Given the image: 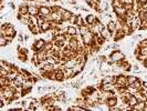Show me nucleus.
Wrapping results in <instances>:
<instances>
[{
    "instance_id": "obj_4",
    "label": "nucleus",
    "mask_w": 147,
    "mask_h": 111,
    "mask_svg": "<svg viewBox=\"0 0 147 111\" xmlns=\"http://www.w3.org/2000/svg\"><path fill=\"white\" fill-rule=\"evenodd\" d=\"M45 42H47V41H45V39H43V38L36 40V41L33 42V44H32V50H33V51H38V50L43 49Z\"/></svg>"
},
{
    "instance_id": "obj_12",
    "label": "nucleus",
    "mask_w": 147,
    "mask_h": 111,
    "mask_svg": "<svg viewBox=\"0 0 147 111\" xmlns=\"http://www.w3.org/2000/svg\"><path fill=\"white\" fill-rule=\"evenodd\" d=\"M122 30H123V32L125 33V36H131L133 32H134L132 29V27H131L127 22H125V23L122 25Z\"/></svg>"
},
{
    "instance_id": "obj_6",
    "label": "nucleus",
    "mask_w": 147,
    "mask_h": 111,
    "mask_svg": "<svg viewBox=\"0 0 147 111\" xmlns=\"http://www.w3.org/2000/svg\"><path fill=\"white\" fill-rule=\"evenodd\" d=\"M51 8L48 7V6H44V5H42V6H40V8H39V15L38 16H41V17H45V16H49L51 15Z\"/></svg>"
},
{
    "instance_id": "obj_30",
    "label": "nucleus",
    "mask_w": 147,
    "mask_h": 111,
    "mask_svg": "<svg viewBox=\"0 0 147 111\" xmlns=\"http://www.w3.org/2000/svg\"><path fill=\"white\" fill-rule=\"evenodd\" d=\"M18 60H20L21 62H27V60H28V54L18 52Z\"/></svg>"
},
{
    "instance_id": "obj_38",
    "label": "nucleus",
    "mask_w": 147,
    "mask_h": 111,
    "mask_svg": "<svg viewBox=\"0 0 147 111\" xmlns=\"http://www.w3.org/2000/svg\"><path fill=\"white\" fill-rule=\"evenodd\" d=\"M18 52H21V53H26V54H28L29 50H28L27 48H21V47H20V49L18 50Z\"/></svg>"
},
{
    "instance_id": "obj_8",
    "label": "nucleus",
    "mask_w": 147,
    "mask_h": 111,
    "mask_svg": "<svg viewBox=\"0 0 147 111\" xmlns=\"http://www.w3.org/2000/svg\"><path fill=\"white\" fill-rule=\"evenodd\" d=\"M63 70H64V78H65V80L66 79H71V78L76 77V74H75L73 68H65Z\"/></svg>"
},
{
    "instance_id": "obj_35",
    "label": "nucleus",
    "mask_w": 147,
    "mask_h": 111,
    "mask_svg": "<svg viewBox=\"0 0 147 111\" xmlns=\"http://www.w3.org/2000/svg\"><path fill=\"white\" fill-rule=\"evenodd\" d=\"M138 46L140 47H147V38L146 39H143L138 42Z\"/></svg>"
},
{
    "instance_id": "obj_25",
    "label": "nucleus",
    "mask_w": 147,
    "mask_h": 111,
    "mask_svg": "<svg viewBox=\"0 0 147 111\" xmlns=\"http://www.w3.org/2000/svg\"><path fill=\"white\" fill-rule=\"evenodd\" d=\"M54 46H55V44L53 42V40H50V41H47V42H45L43 49L45 51H49V50H52V49L54 48Z\"/></svg>"
},
{
    "instance_id": "obj_13",
    "label": "nucleus",
    "mask_w": 147,
    "mask_h": 111,
    "mask_svg": "<svg viewBox=\"0 0 147 111\" xmlns=\"http://www.w3.org/2000/svg\"><path fill=\"white\" fill-rule=\"evenodd\" d=\"M67 35H70V36H72V37H74V36H76L78 33H79V28L76 27V26H67V32H66Z\"/></svg>"
},
{
    "instance_id": "obj_14",
    "label": "nucleus",
    "mask_w": 147,
    "mask_h": 111,
    "mask_svg": "<svg viewBox=\"0 0 147 111\" xmlns=\"http://www.w3.org/2000/svg\"><path fill=\"white\" fill-rule=\"evenodd\" d=\"M36 53H37V57L39 61H43V60H47V58H48V53H47V51L44 49L38 50V51H36Z\"/></svg>"
},
{
    "instance_id": "obj_3",
    "label": "nucleus",
    "mask_w": 147,
    "mask_h": 111,
    "mask_svg": "<svg viewBox=\"0 0 147 111\" xmlns=\"http://www.w3.org/2000/svg\"><path fill=\"white\" fill-rule=\"evenodd\" d=\"M113 12L115 14V16L117 18H125L127 10L125 9L124 6H122V7H114L113 8Z\"/></svg>"
},
{
    "instance_id": "obj_24",
    "label": "nucleus",
    "mask_w": 147,
    "mask_h": 111,
    "mask_svg": "<svg viewBox=\"0 0 147 111\" xmlns=\"http://www.w3.org/2000/svg\"><path fill=\"white\" fill-rule=\"evenodd\" d=\"M10 81H11V80H9L7 77H1V76H0V87H1V88L6 87V86H9V84H10Z\"/></svg>"
},
{
    "instance_id": "obj_2",
    "label": "nucleus",
    "mask_w": 147,
    "mask_h": 111,
    "mask_svg": "<svg viewBox=\"0 0 147 111\" xmlns=\"http://www.w3.org/2000/svg\"><path fill=\"white\" fill-rule=\"evenodd\" d=\"M117 88H123V87H127V76L123 74H117L116 78V82H115Z\"/></svg>"
},
{
    "instance_id": "obj_32",
    "label": "nucleus",
    "mask_w": 147,
    "mask_h": 111,
    "mask_svg": "<svg viewBox=\"0 0 147 111\" xmlns=\"http://www.w3.org/2000/svg\"><path fill=\"white\" fill-rule=\"evenodd\" d=\"M122 6H124L123 3H122V1L121 0H112V7H122Z\"/></svg>"
},
{
    "instance_id": "obj_18",
    "label": "nucleus",
    "mask_w": 147,
    "mask_h": 111,
    "mask_svg": "<svg viewBox=\"0 0 147 111\" xmlns=\"http://www.w3.org/2000/svg\"><path fill=\"white\" fill-rule=\"evenodd\" d=\"M116 26H117V23H116V21H115V20H110V21H109V23L106 25V28H107V29L110 30L111 32L113 33V32H115V31L117 30Z\"/></svg>"
},
{
    "instance_id": "obj_23",
    "label": "nucleus",
    "mask_w": 147,
    "mask_h": 111,
    "mask_svg": "<svg viewBox=\"0 0 147 111\" xmlns=\"http://www.w3.org/2000/svg\"><path fill=\"white\" fill-rule=\"evenodd\" d=\"M90 31V26L88 25H86V23H84V25H82L81 27H79V33L80 35H85L86 32H88Z\"/></svg>"
},
{
    "instance_id": "obj_22",
    "label": "nucleus",
    "mask_w": 147,
    "mask_h": 111,
    "mask_svg": "<svg viewBox=\"0 0 147 111\" xmlns=\"http://www.w3.org/2000/svg\"><path fill=\"white\" fill-rule=\"evenodd\" d=\"M106 104L109 107H113V106H117L118 104V98L117 97H111L106 100Z\"/></svg>"
},
{
    "instance_id": "obj_11",
    "label": "nucleus",
    "mask_w": 147,
    "mask_h": 111,
    "mask_svg": "<svg viewBox=\"0 0 147 111\" xmlns=\"http://www.w3.org/2000/svg\"><path fill=\"white\" fill-rule=\"evenodd\" d=\"M76 63H78V61H76L75 58H70V59H66L64 65L61 66V68H63V69H65V68H73Z\"/></svg>"
},
{
    "instance_id": "obj_7",
    "label": "nucleus",
    "mask_w": 147,
    "mask_h": 111,
    "mask_svg": "<svg viewBox=\"0 0 147 111\" xmlns=\"http://www.w3.org/2000/svg\"><path fill=\"white\" fill-rule=\"evenodd\" d=\"M55 80H57V81H63V80H65L63 68L60 67L58 69H55Z\"/></svg>"
},
{
    "instance_id": "obj_17",
    "label": "nucleus",
    "mask_w": 147,
    "mask_h": 111,
    "mask_svg": "<svg viewBox=\"0 0 147 111\" xmlns=\"http://www.w3.org/2000/svg\"><path fill=\"white\" fill-rule=\"evenodd\" d=\"M72 17H73V12L65 9V10L63 11V14H62V21H70Z\"/></svg>"
},
{
    "instance_id": "obj_34",
    "label": "nucleus",
    "mask_w": 147,
    "mask_h": 111,
    "mask_svg": "<svg viewBox=\"0 0 147 111\" xmlns=\"http://www.w3.org/2000/svg\"><path fill=\"white\" fill-rule=\"evenodd\" d=\"M8 74H9V71H8L6 68L0 67V76H1V77H7Z\"/></svg>"
},
{
    "instance_id": "obj_20",
    "label": "nucleus",
    "mask_w": 147,
    "mask_h": 111,
    "mask_svg": "<svg viewBox=\"0 0 147 111\" xmlns=\"http://www.w3.org/2000/svg\"><path fill=\"white\" fill-rule=\"evenodd\" d=\"M32 26H39V20H38V16H30L29 23H28V28Z\"/></svg>"
},
{
    "instance_id": "obj_15",
    "label": "nucleus",
    "mask_w": 147,
    "mask_h": 111,
    "mask_svg": "<svg viewBox=\"0 0 147 111\" xmlns=\"http://www.w3.org/2000/svg\"><path fill=\"white\" fill-rule=\"evenodd\" d=\"M100 36H101V37L103 38V39H105V40L107 41V40H110L111 38H112V32H111L110 30H109L107 28H106V27H105V28H104V29L101 31Z\"/></svg>"
},
{
    "instance_id": "obj_5",
    "label": "nucleus",
    "mask_w": 147,
    "mask_h": 111,
    "mask_svg": "<svg viewBox=\"0 0 147 111\" xmlns=\"http://www.w3.org/2000/svg\"><path fill=\"white\" fill-rule=\"evenodd\" d=\"M84 20H85V23H86V25L92 26V25H94V23L98 20V18H97L95 15H93V14H88V15L85 16Z\"/></svg>"
},
{
    "instance_id": "obj_36",
    "label": "nucleus",
    "mask_w": 147,
    "mask_h": 111,
    "mask_svg": "<svg viewBox=\"0 0 147 111\" xmlns=\"http://www.w3.org/2000/svg\"><path fill=\"white\" fill-rule=\"evenodd\" d=\"M132 71H134V72H140V66H138V65H133V66H132Z\"/></svg>"
},
{
    "instance_id": "obj_33",
    "label": "nucleus",
    "mask_w": 147,
    "mask_h": 111,
    "mask_svg": "<svg viewBox=\"0 0 147 111\" xmlns=\"http://www.w3.org/2000/svg\"><path fill=\"white\" fill-rule=\"evenodd\" d=\"M138 30H147V18L146 19H143L142 22H140V29Z\"/></svg>"
},
{
    "instance_id": "obj_19",
    "label": "nucleus",
    "mask_w": 147,
    "mask_h": 111,
    "mask_svg": "<svg viewBox=\"0 0 147 111\" xmlns=\"http://www.w3.org/2000/svg\"><path fill=\"white\" fill-rule=\"evenodd\" d=\"M145 106H146V101H138L137 104L133 107L132 109L136 111H142L145 109Z\"/></svg>"
},
{
    "instance_id": "obj_1",
    "label": "nucleus",
    "mask_w": 147,
    "mask_h": 111,
    "mask_svg": "<svg viewBox=\"0 0 147 111\" xmlns=\"http://www.w3.org/2000/svg\"><path fill=\"white\" fill-rule=\"evenodd\" d=\"M110 57L112 58V60H113L114 62H119V61H123V60L127 59L125 53H124V52H122L119 49L113 50L112 53L110 54Z\"/></svg>"
},
{
    "instance_id": "obj_10",
    "label": "nucleus",
    "mask_w": 147,
    "mask_h": 111,
    "mask_svg": "<svg viewBox=\"0 0 147 111\" xmlns=\"http://www.w3.org/2000/svg\"><path fill=\"white\" fill-rule=\"evenodd\" d=\"M137 102H138V99L135 97V95H132V96L128 98V100L126 101L125 104L127 106V107H128V108H129V109H132L133 107H134L135 104H137Z\"/></svg>"
},
{
    "instance_id": "obj_39",
    "label": "nucleus",
    "mask_w": 147,
    "mask_h": 111,
    "mask_svg": "<svg viewBox=\"0 0 147 111\" xmlns=\"http://www.w3.org/2000/svg\"><path fill=\"white\" fill-rule=\"evenodd\" d=\"M9 6H10V8H11V9H12V10H15V9H16V7H15V3H13V2H10V3H9Z\"/></svg>"
},
{
    "instance_id": "obj_21",
    "label": "nucleus",
    "mask_w": 147,
    "mask_h": 111,
    "mask_svg": "<svg viewBox=\"0 0 147 111\" xmlns=\"http://www.w3.org/2000/svg\"><path fill=\"white\" fill-rule=\"evenodd\" d=\"M85 23V20H84V18L82 17L81 15H76L75 17V22H74V25L79 28V27H81L82 25H84Z\"/></svg>"
},
{
    "instance_id": "obj_40",
    "label": "nucleus",
    "mask_w": 147,
    "mask_h": 111,
    "mask_svg": "<svg viewBox=\"0 0 147 111\" xmlns=\"http://www.w3.org/2000/svg\"><path fill=\"white\" fill-rule=\"evenodd\" d=\"M143 89L147 90V81H143Z\"/></svg>"
},
{
    "instance_id": "obj_31",
    "label": "nucleus",
    "mask_w": 147,
    "mask_h": 111,
    "mask_svg": "<svg viewBox=\"0 0 147 111\" xmlns=\"http://www.w3.org/2000/svg\"><path fill=\"white\" fill-rule=\"evenodd\" d=\"M131 86H133V87H135V88H137L138 90H142L143 89V82L140 81V79L137 80L136 82H134L133 84H131Z\"/></svg>"
},
{
    "instance_id": "obj_28",
    "label": "nucleus",
    "mask_w": 147,
    "mask_h": 111,
    "mask_svg": "<svg viewBox=\"0 0 147 111\" xmlns=\"http://www.w3.org/2000/svg\"><path fill=\"white\" fill-rule=\"evenodd\" d=\"M67 110H72V111H83V110H86L85 108H83L81 106H78V104H73L71 107L67 108Z\"/></svg>"
},
{
    "instance_id": "obj_37",
    "label": "nucleus",
    "mask_w": 147,
    "mask_h": 111,
    "mask_svg": "<svg viewBox=\"0 0 147 111\" xmlns=\"http://www.w3.org/2000/svg\"><path fill=\"white\" fill-rule=\"evenodd\" d=\"M140 52L142 54H146L147 56V47H140Z\"/></svg>"
},
{
    "instance_id": "obj_27",
    "label": "nucleus",
    "mask_w": 147,
    "mask_h": 111,
    "mask_svg": "<svg viewBox=\"0 0 147 111\" xmlns=\"http://www.w3.org/2000/svg\"><path fill=\"white\" fill-rule=\"evenodd\" d=\"M137 80H138V78H137L136 76H134V74L127 76V86H129V84H133L134 82H136Z\"/></svg>"
},
{
    "instance_id": "obj_26",
    "label": "nucleus",
    "mask_w": 147,
    "mask_h": 111,
    "mask_svg": "<svg viewBox=\"0 0 147 111\" xmlns=\"http://www.w3.org/2000/svg\"><path fill=\"white\" fill-rule=\"evenodd\" d=\"M29 30L32 35H39V33H41L40 26H32V27H30L29 28Z\"/></svg>"
},
{
    "instance_id": "obj_16",
    "label": "nucleus",
    "mask_w": 147,
    "mask_h": 111,
    "mask_svg": "<svg viewBox=\"0 0 147 111\" xmlns=\"http://www.w3.org/2000/svg\"><path fill=\"white\" fill-rule=\"evenodd\" d=\"M50 29H52V25L51 22L44 21L42 25H40V30H41V33H44V32H48Z\"/></svg>"
},
{
    "instance_id": "obj_29",
    "label": "nucleus",
    "mask_w": 147,
    "mask_h": 111,
    "mask_svg": "<svg viewBox=\"0 0 147 111\" xmlns=\"http://www.w3.org/2000/svg\"><path fill=\"white\" fill-rule=\"evenodd\" d=\"M7 44H9V42H8V40L6 39V37H5L3 35H0V47L3 48V47H6Z\"/></svg>"
},
{
    "instance_id": "obj_9",
    "label": "nucleus",
    "mask_w": 147,
    "mask_h": 111,
    "mask_svg": "<svg viewBox=\"0 0 147 111\" xmlns=\"http://www.w3.org/2000/svg\"><path fill=\"white\" fill-rule=\"evenodd\" d=\"M39 8H40V6H38L36 2L29 5V15L30 16H38L39 15Z\"/></svg>"
}]
</instances>
